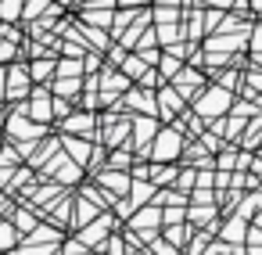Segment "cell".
<instances>
[{
  "instance_id": "1",
  "label": "cell",
  "mask_w": 262,
  "mask_h": 255,
  "mask_svg": "<svg viewBox=\"0 0 262 255\" xmlns=\"http://www.w3.org/2000/svg\"><path fill=\"white\" fill-rule=\"evenodd\" d=\"M180 133L176 130H162L158 137H155V147H147V158L151 162H172L176 155H180Z\"/></svg>"
},
{
  "instance_id": "2",
  "label": "cell",
  "mask_w": 262,
  "mask_h": 255,
  "mask_svg": "<svg viewBox=\"0 0 262 255\" xmlns=\"http://www.w3.org/2000/svg\"><path fill=\"white\" fill-rule=\"evenodd\" d=\"M33 94V72L29 69H22V65H15L11 72H8V101H26Z\"/></svg>"
},
{
  "instance_id": "3",
  "label": "cell",
  "mask_w": 262,
  "mask_h": 255,
  "mask_svg": "<svg viewBox=\"0 0 262 255\" xmlns=\"http://www.w3.org/2000/svg\"><path fill=\"white\" fill-rule=\"evenodd\" d=\"M26 108L33 112V119H36V122H51V115H54V108H58V104H54V97H51L43 87H36V90L29 94V104H26Z\"/></svg>"
},
{
  "instance_id": "4",
  "label": "cell",
  "mask_w": 262,
  "mask_h": 255,
  "mask_svg": "<svg viewBox=\"0 0 262 255\" xmlns=\"http://www.w3.org/2000/svg\"><path fill=\"white\" fill-rule=\"evenodd\" d=\"M61 144H65V147H69V158H72V162H76V165H79V169H83V165H90V162H94V151H97V147H94V144H90V137H83V140H76V137H72V133H65V140H61Z\"/></svg>"
},
{
  "instance_id": "5",
  "label": "cell",
  "mask_w": 262,
  "mask_h": 255,
  "mask_svg": "<svg viewBox=\"0 0 262 255\" xmlns=\"http://www.w3.org/2000/svg\"><path fill=\"white\" fill-rule=\"evenodd\" d=\"M101 87H104V94H101V101L108 104V101H119V94L129 87V76L126 72H101Z\"/></svg>"
},
{
  "instance_id": "6",
  "label": "cell",
  "mask_w": 262,
  "mask_h": 255,
  "mask_svg": "<svg viewBox=\"0 0 262 255\" xmlns=\"http://www.w3.org/2000/svg\"><path fill=\"white\" fill-rule=\"evenodd\" d=\"M97 183L104 187V190H112V194H129V176H122L119 169H104L101 176H97Z\"/></svg>"
},
{
  "instance_id": "7",
  "label": "cell",
  "mask_w": 262,
  "mask_h": 255,
  "mask_svg": "<svg viewBox=\"0 0 262 255\" xmlns=\"http://www.w3.org/2000/svg\"><path fill=\"white\" fill-rule=\"evenodd\" d=\"M65 133H79V137H90L94 133V115L90 112H72L69 119H65Z\"/></svg>"
},
{
  "instance_id": "8",
  "label": "cell",
  "mask_w": 262,
  "mask_h": 255,
  "mask_svg": "<svg viewBox=\"0 0 262 255\" xmlns=\"http://www.w3.org/2000/svg\"><path fill=\"white\" fill-rule=\"evenodd\" d=\"M151 137H158V130H155V119H151V115H140V119H133V144H144V140H151Z\"/></svg>"
},
{
  "instance_id": "9",
  "label": "cell",
  "mask_w": 262,
  "mask_h": 255,
  "mask_svg": "<svg viewBox=\"0 0 262 255\" xmlns=\"http://www.w3.org/2000/svg\"><path fill=\"white\" fill-rule=\"evenodd\" d=\"M97 208H101L97 201H90V198L83 201V198H79V201H76V212H72V223H76V226H86L90 219H97Z\"/></svg>"
},
{
  "instance_id": "10",
  "label": "cell",
  "mask_w": 262,
  "mask_h": 255,
  "mask_svg": "<svg viewBox=\"0 0 262 255\" xmlns=\"http://www.w3.org/2000/svg\"><path fill=\"white\" fill-rule=\"evenodd\" d=\"M147 58L144 54H126V61H122V72L129 76V79H144L147 76V65H144Z\"/></svg>"
},
{
  "instance_id": "11",
  "label": "cell",
  "mask_w": 262,
  "mask_h": 255,
  "mask_svg": "<svg viewBox=\"0 0 262 255\" xmlns=\"http://www.w3.org/2000/svg\"><path fill=\"white\" fill-rule=\"evenodd\" d=\"M151 190H155V183H147V180L133 176V187H129V198H133V201H129V205H133V208H140V205L151 198Z\"/></svg>"
},
{
  "instance_id": "12",
  "label": "cell",
  "mask_w": 262,
  "mask_h": 255,
  "mask_svg": "<svg viewBox=\"0 0 262 255\" xmlns=\"http://www.w3.org/2000/svg\"><path fill=\"white\" fill-rule=\"evenodd\" d=\"M112 223H115L112 216H97V223H94V226H90V230L83 233V241H86V248H94V244H101V233H104V230H112Z\"/></svg>"
},
{
  "instance_id": "13",
  "label": "cell",
  "mask_w": 262,
  "mask_h": 255,
  "mask_svg": "<svg viewBox=\"0 0 262 255\" xmlns=\"http://www.w3.org/2000/svg\"><path fill=\"white\" fill-rule=\"evenodd\" d=\"M29 72H33V83H51V76H54V61H51V58H36V61L29 65Z\"/></svg>"
},
{
  "instance_id": "14",
  "label": "cell",
  "mask_w": 262,
  "mask_h": 255,
  "mask_svg": "<svg viewBox=\"0 0 262 255\" xmlns=\"http://www.w3.org/2000/svg\"><path fill=\"white\" fill-rule=\"evenodd\" d=\"M226 101H230V97H226L223 90H208V97H205V101H198V112H223V108H226Z\"/></svg>"
},
{
  "instance_id": "15",
  "label": "cell",
  "mask_w": 262,
  "mask_h": 255,
  "mask_svg": "<svg viewBox=\"0 0 262 255\" xmlns=\"http://www.w3.org/2000/svg\"><path fill=\"white\" fill-rule=\"evenodd\" d=\"M126 104H129V108H140L144 115H155V101H151V94L129 90V94H126Z\"/></svg>"
},
{
  "instance_id": "16",
  "label": "cell",
  "mask_w": 262,
  "mask_h": 255,
  "mask_svg": "<svg viewBox=\"0 0 262 255\" xmlns=\"http://www.w3.org/2000/svg\"><path fill=\"white\" fill-rule=\"evenodd\" d=\"M158 112H162L165 119H169L172 112H180V90H172V87L162 90V97H158Z\"/></svg>"
},
{
  "instance_id": "17",
  "label": "cell",
  "mask_w": 262,
  "mask_h": 255,
  "mask_svg": "<svg viewBox=\"0 0 262 255\" xmlns=\"http://www.w3.org/2000/svg\"><path fill=\"white\" fill-rule=\"evenodd\" d=\"M15 241H18V226L0 223V251H15Z\"/></svg>"
},
{
  "instance_id": "18",
  "label": "cell",
  "mask_w": 262,
  "mask_h": 255,
  "mask_svg": "<svg viewBox=\"0 0 262 255\" xmlns=\"http://www.w3.org/2000/svg\"><path fill=\"white\" fill-rule=\"evenodd\" d=\"M11 223H15L22 233H33V230H36V219H33V212H29V208H18V212H11Z\"/></svg>"
},
{
  "instance_id": "19",
  "label": "cell",
  "mask_w": 262,
  "mask_h": 255,
  "mask_svg": "<svg viewBox=\"0 0 262 255\" xmlns=\"http://www.w3.org/2000/svg\"><path fill=\"white\" fill-rule=\"evenodd\" d=\"M22 15H26L22 11V0H4V4H0V18H4V22H15Z\"/></svg>"
},
{
  "instance_id": "20",
  "label": "cell",
  "mask_w": 262,
  "mask_h": 255,
  "mask_svg": "<svg viewBox=\"0 0 262 255\" xmlns=\"http://www.w3.org/2000/svg\"><path fill=\"white\" fill-rule=\"evenodd\" d=\"M158 69H162V76H169V79H176V76H180V61H176V58H169V54H162V58H158Z\"/></svg>"
},
{
  "instance_id": "21",
  "label": "cell",
  "mask_w": 262,
  "mask_h": 255,
  "mask_svg": "<svg viewBox=\"0 0 262 255\" xmlns=\"http://www.w3.org/2000/svg\"><path fill=\"white\" fill-rule=\"evenodd\" d=\"M58 72H61V76H72V79H79V76H83V65H79L76 58H65V61H58Z\"/></svg>"
},
{
  "instance_id": "22",
  "label": "cell",
  "mask_w": 262,
  "mask_h": 255,
  "mask_svg": "<svg viewBox=\"0 0 262 255\" xmlns=\"http://www.w3.org/2000/svg\"><path fill=\"white\" fill-rule=\"evenodd\" d=\"M76 90H79V79H72V76H65V79L58 83V94H61V97H76Z\"/></svg>"
},
{
  "instance_id": "23",
  "label": "cell",
  "mask_w": 262,
  "mask_h": 255,
  "mask_svg": "<svg viewBox=\"0 0 262 255\" xmlns=\"http://www.w3.org/2000/svg\"><path fill=\"white\" fill-rule=\"evenodd\" d=\"M165 237H169V244H183V241H187V230H183V226H169Z\"/></svg>"
},
{
  "instance_id": "24",
  "label": "cell",
  "mask_w": 262,
  "mask_h": 255,
  "mask_svg": "<svg viewBox=\"0 0 262 255\" xmlns=\"http://www.w3.org/2000/svg\"><path fill=\"white\" fill-rule=\"evenodd\" d=\"M129 147H122V151H115L112 155V169H122V165H129V155H126Z\"/></svg>"
},
{
  "instance_id": "25",
  "label": "cell",
  "mask_w": 262,
  "mask_h": 255,
  "mask_svg": "<svg viewBox=\"0 0 262 255\" xmlns=\"http://www.w3.org/2000/svg\"><path fill=\"white\" fill-rule=\"evenodd\" d=\"M183 219V208H169V212H162V223H180Z\"/></svg>"
},
{
  "instance_id": "26",
  "label": "cell",
  "mask_w": 262,
  "mask_h": 255,
  "mask_svg": "<svg viewBox=\"0 0 262 255\" xmlns=\"http://www.w3.org/2000/svg\"><path fill=\"white\" fill-rule=\"evenodd\" d=\"M8 58H15V44H0V61H8Z\"/></svg>"
},
{
  "instance_id": "27",
  "label": "cell",
  "mask_w": 262,
  "mask_h": 255,
  "mask_svg": "<svg viewBox=\"0 0 262 255\" xmlns=\"http://www.w3.org/2000/svg\"><path fill=\"white\" fill-rule=\"evenodd\" d=\"M0 101H8V72L0 69Z\"/></svg>"
},
{
  "instance_id": "28",
  "label": "cell",
  "mask_w": 262,
  "mask_h": 255,
  "mask_svg": "<svg viewBox=\"0 0 262 255\" xmlns=\"http://www.w3.org/2000/svg\"><path fill=\"white\" fill-rule=\"evenodd\" d=\"M151 244H155V251H158V255H176L169 244H158V241H151Z\"/></svg>"
},
{
  "instance_id": "29",
  "label": "cell",
  "mask_w": 262,
  "mask_h": 255,
  "mask_svg": "<svg viewBox=\"0 0 262 255\" xmlns=\"http://www.w3.org/2000/svg\"><path fill=\"white\" fill-rule=\"evenodd\" d=\"M122 4H147V0H122Z\"/></svg>"
}]
</instances>
